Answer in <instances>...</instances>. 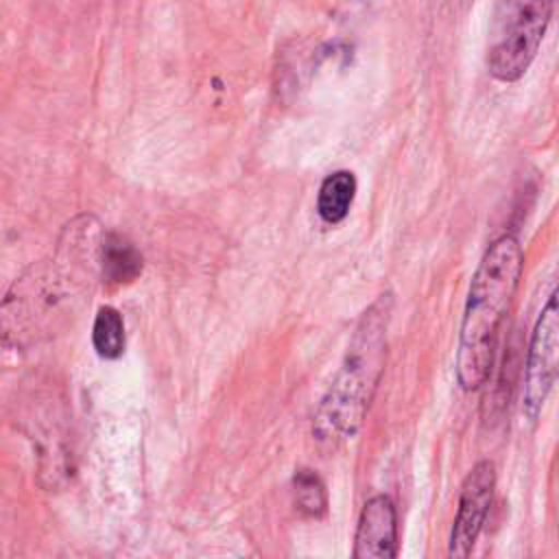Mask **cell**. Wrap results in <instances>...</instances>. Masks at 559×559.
Here are the masks:
<instances>
[{
	"mask_svg": "<svg viewBox=\"0 0 559 559\" xmlns=\"http://www.w3.org/2000/svg\"><path fill=\"white\" fill-rule=\"evenodd\" d=\"M522 275V247L515 236L493 240L472 277L456 349V380L463 391L480 389L491 371L496 338Z\"/></svg>",
	"mask_w": 559,
	"mask_h": 559,
	"instance_id": "6da1fadb",
	"label": "cell"
},
{
	"mask_svg": "<svg viewBox=\"0 0 559 559\" xmlns=\"http://www.w3.org/2000/svg\"><path fill=\"white\" fill-rule=\"evenodd\" d=\"M389 295H382L358 321L345 360L323 395L314 419L312 437L321 450H336L343 441L352 439L371 402L386 354V321Z\"/></svg>",
	"mask_w": 559,
	"mask_h": 559,
	"instance_id": "7a4b0ae2",
	"label": "cell"
},
{
	"mask_svg": "<svg viewBox=\"0 0 559 559\" xmlns=\"http://www.w3.org/2000/svg\"><path fill=\"white\" fill-rule=\"evenodd\" d=\"M552 0H496L489 46V72L504 83L518 81L537 55Z\"/></svg>",
	"mask_w": 559,
	"mask_h": 559,
	"instance_id": "3957f363",
	"label": "cell"
},
{
	"mask_svg": "<svg viewBox=\"0 0 559 559\" xmlns=\"http://www.w3.org/2000/svg\"><path fill=\"white\" fill-rule=\"evenodd\" d=\"M559 378V286L548 297L533 328L522 386V415L535 424Z\"/></svg>",
	"mask_w": 559,
	"mask_h": 559,
	"instance_id": "277c9868",
	"label": "cell"
},
{
	"mask_svg": "<svg viewBox=\"0 0 559 559\" xmlns=\"http://www.w3.org/2000/svg\"><path fill=\"white\" fill-rule=\"evenodd\" d=\"M496 489V467L491 461H478L461 485L459 509L450 533V557L463 559L472 552Z\"/></svg>",
	"mask_w": 559,
	"mask_h": 559,
	"instance_id": "5b68a950",
	"label": "cell"
},
{
	"mask_svg": "<svg viewBox=\"0 0 559 559\" xmlns=\"http://www.w3.org/2000/svg\"><path fill=\"white\" fill-rule=\"evenodd\" d=\"M352 555L356 559H393L397 555V513L389 496L378 493L365 502Z\"/></svg>",
	"mask_w": 559,
	"mask_h": 559,
	"instance_id": "8992f818",
	"label": "cell"
},
{
	"mask_svg": "<svg viewBox=\"0 0 559 559\" xmlns=\"http://www.w3.org/2000/svg\"><path fill=\"white\" fill-rule=\"evenodd\" d=\"M100 271L111 284H129L142 273V255L127 238L109 234L100 247Z\"/></svg>",
	"mask_w": 559,
	"mask_h": 559,
	"instance_id": "52a82bcc",
	"label": "cell"
},
{
	"mask_svg": "<svg viewBox=\"0 0 559 559\" xmlns=\"http://www.w3.org/2000/svg\"><path fill=\"white\" fill-rule=\"evenodd\" d=\"M354 194H356V177L349 170H336L328 175L317 197L319 216L330 225L341 223L352 207Z\"/></svg>",
	"mask_w": 559,
	"mask_h": 559,
	"instance_id": "ba28073f",
	"label": "cell"
},
{
	"mask_svg": "<svg viewBox=\"0 0 559 559\" xmlns=\"http://www.w3.org/2000/svg\"><path fill=\"white\" fill-rule=\"evenodd\" d=\"M92 345L100 358L114 360L124 352V323L116 308H98L92 325Z\"/></svg>",
	"mask_w": 559,
	"mask_h": 559,
	"instance_id": "9c48e42d",
	"label": "cell"
},
{
	"mask_svg": "<svg viewBox=\"0 0 559 559\" xmlns=\"http://www.w3.org/2000/svg\"><path fill=\"white\" fill-rule=\"evenodd\" d=\"M295 507L304 518H323L328 511V493L321 478L312 469H299L293 478Z\"/></svg>",
	"mask_w": 559,
	"mask_h": 559,
	"instance_id": "30bf717a",
	"label": "cell"
}]
</instances>
